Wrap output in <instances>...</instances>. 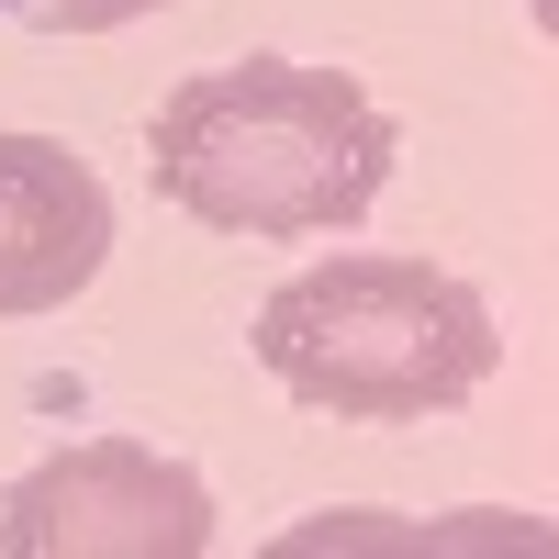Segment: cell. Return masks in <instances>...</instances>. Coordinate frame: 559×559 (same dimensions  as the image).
<instances>
[{"label": "cell", "mask_w": 559, "mask_h": 559, "mask_svg": "<svg viewBox=\"0 0 559 559\" xmlns=\"http://www.w3.org/2000/svg\"><path fill=\"white\" fill-rule=\"evenodd\" d=\"M403 134L347 68H302V57H236V68H191L146 123V179L157 202H179L213 236H347V224L392 191Z\"/></svg>", "instance_id": "obj_1"}, {"label": "cell", "mask_w": 559, "mask_h": 559, "mask_svg": "<svg viewBox=\"0 0 559 559\" xmlns=\"http://www.w3.org/2000/svg\"><path fill=\"white\" fill-rule=\"evenodd\" d=\"M258 369L302 414H336V426H426L459 414L492 381V302L437 258H381V247H336L292 269L258 302Z\"/></svg>", "instance_id": "obj_2"}, {"label": "cell", "mask_w": 559, "mask_h": 559, "mask_svg": "<svg viewBox=\"0 0 559 559\" xmlns=\"http://www.w3.org/2000/svg\"><path fill=\"white\" fill-rule=\"evenodd\" d=\"M202 548H213L202 471L134 437L57 448L0 492V559H202Z\"/></svg>", "instance_id": "obj_3"}, {"label": "cell", "mask_w": 559, "mask_h": 559, "mask_svg": "<svg viewBox=\"0 0 559 559\" xmlns=\"http://www.w3.org/2000/svg\"><path fill=\"white\" fill-rule=\"evenodd\" d=\"M112 258V191L57 134H0V324L79 302Z\"/></svg>", "instance_id": "obj_4"}, {"label": "cell", "mask_w": 559, "mask_h": 559, "mask_svg": "<svg viewBox=\"0 0 559 559\" xmlns=\"http://www.w3.org/2000/svg\"><path fill=\"white\" fill-rule=\"evenodd\" d=\"M146 12H168V0H0V23H23V34H123Z\"/></svg>", "instance_id": "obj_5"}]
</instances>
